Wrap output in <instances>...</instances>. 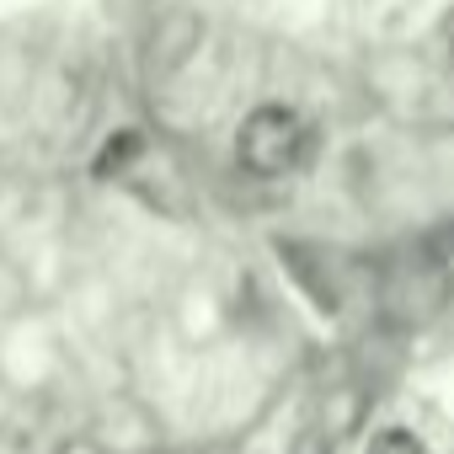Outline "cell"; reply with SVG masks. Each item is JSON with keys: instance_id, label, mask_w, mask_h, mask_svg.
<instances>
[{"instance_id": "5", "label": "cell", "mask_w": 454, "mask_h": 454, "mask_svg": "<svg viewBox=\"0 0 454 454\" xmlns=\"http://www.w3.org/2000/svg\"><path fill=\"white\" fill-rule=\"evenodd\" d=\"M449 54H454V33H449Z\"/></svg>"}, {"instance_id": "2", "label": "cell", "mask_w": 454, "mask_h": 454, "mask_svg": "<svg viewBox=\"0 0 454 454\" xmlns=\"http://www.w3.org/2000/svg\"><path fill=\"white\" fill-rule=\"evenodd\" d=\"M192 49H198V22L192 17H171V27L155 33V43H150V70L155 75H171Z\"/></svg>"}, {"instance_id": "1", "label": "cell", "mask_w": 454, "mask_h": 454, "mask_svg": "<svg viewBox=\"0 0 454 454\" xmlns=\"http://www.w3.org/2000/svg\"><path fill=\"white\" fill-rule=\"evenodd\" d=\"M236 155H241V166H247L252 176L278 182V176H294V171L310 166V155H316V129H310V118H300L294 107L268 102V107L247 113V123H241V134H236Z\"/></svg>"}, {"instance_id": "4", "label": "cell", "mask_w": 454, "mask_h": 454, "mask_svg": "<svg viewBox=\"0 0 454 454\" xmlns=\"http://www.w3.org/2000/svg\"><path fill=\"white\" fill-rule=\"evenodd\" d=\"M364 454H427L422 449V438L417 433H406V427H385V433H374L369 438V449Z\"/></svg>"}, {"instance_id": "3", "label": "cell", "mask_w": 454, "mask_h": 454, "mask_svg": "<svg viewBox=\"0 0 454 454\" xmlns=\"http://www.w3.org/2000/svg\"><path fill=\"white\" fill-rule=\"evenodd\" d=\"M139 150H145V145H139V134H134V129H123V134L97 155V176H123V171H129V160H134Z\"/></svg>"}]
</instances>
